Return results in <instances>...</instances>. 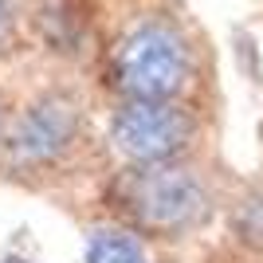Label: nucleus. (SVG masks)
I'll use <instances>...</instances> for the list:
<instances>
[{
    "label": "nucleus",
    "mask_w": 263,
    "mask_h": 263,
    "mask_svg": "<svg viewBox=\"0 0 263 263\" xmlns=\"http://www.w3.org/2000/svg\"><path fill=\"white\" fill-rule=\"evenodd\" d=\"M87 157H106L95 138L90 106L71 83H47L12 106L8 130L0 142V181L28 193H59L87 181ZM95 181V177H90Z\"/></svg>",
    "instance_id": "nucleus-1"
},
{
    "label": "nucleus",
    "mask_w": 263,
    "mask_h": 263,
    "mask_svg": "<svg viewBox=\"0 0 263 263\" xmlns=\"http://www.w3.org/2000/svg\"><path fill=\"white\" fill-rule=\"evenodd\" d=\"M95 209L154 248H177L212 228L224 200L204 165L189 157L165 165H110L95 181Z\"/></svg>",
    "instance_id": "nucleus-2"
},
{
    "label": "nucleus",
    "mask_w": 263,
    "mask_h": 263,
    "mask_svg": "<svg viewBox=\"0 0 263 263\" xmlns=\"http://www.w3.org/2000/svg\"><path fill=\"white\" fill-rule=\"evenodd\" d=\"M110 102H177L197 83V44L185 24L165 12L130 20L102 51L99 71Z\"/></svg>",
    "instance_id": "nucleus-3"
},
{
    "label": "nucleus",
    "mask_w": 263,
    "mask_h": 263,
    "mask_svg": "<svg viewBox=\"0 0 263 263\" xmlns=\"http://www.w3.org/2000/svg\"><path fill=\"white\" fill-rule=\"evenodd\" d=\"M204 122L189 99L110 102L102 118V154L110 165H165L197 157Z\"/></svg>",
    "instance_id": "nucleus-4"
},
{
    "label": "nucleus",
    "mask_w": 263,
    "mask_h": 263,
    "mask_svg": "<svg viewBox=\"0 0 263 263\" xmlns=\"http://www.w3.org/2000/svg\"><path fill=\"white\" fill-rule=\"evenodd\" d=\"M28 28L40 47L63 63H83L95 55V8L90 0H32Z\"/></svg>",
    "instance_id": "nucleus-5"
},
{
    "label": "nucleus",
    "mask_w": 263,
    "mask_h": 263,
    "mask_svg": "<svg viewBox=\"0 0 263 263\" xmlns=\"http://www.w3.org/2000/svg\"><path fill=\"white\" fill-rule=\"evenodd\" d=\"M165 248H154L142 240L138 232L122 228L118 220L95 216L83 228V248H79V263H157Z\"/></svg>",
    "instance_id": "nucleus-6"
},
{
    "label": "nucleus",
    "mask_w": 263,
    "mask_h": 263,
    "mask_svg": "<svg viewBox=\"0 0 263 263\" xmlns=\"http://www.w3.org/2000/svg\"><path fill=\"white\" fill-rule=\"evenodd\" d=\"M224 232L248 259H263V185H243L224 200Z\"/></svg>",
    "instance_id": "nucleus-7"
},
{
    "label": "nucleus",
    "mask_w": 263,
    "mask_h": 263,
    "mask_svg": "<svg viewBox=\"0 0 263 263\" xmlns=\"http://www.w3.org/2000/svg\"><path fill=\"white\" fill-rule=\"evenodd\" d=\"M20 40V8L16 0H0V59H8Z\"/></svg>",
    "instance_id": "nucleus-8"
},
{
    "label": "nucleus",
    "mask_w": 263,
    "mask_h": 263,
    "mask_svg": "<svg viewBox=\"0 0 263 263\" xmlns=\"http://www.w3.org/2000/svg\"><path fill=\"white\" fill-rule=\"evenodd\" d=\"M8 118H12V102H8V95L0 90V142H4V130H8Z\"/></svg>",
    "instance_id": "nucleus-9"
},
{
    "label": "nucleus",
    "mask_w": 263,
    "mask_h": 263,
    "mask_svg": "<svg viewBox=\"0 0 263 263\" xmlns=\"http://www.w3.org/2000/svg\"><path fill=\"white\" fill-rule=\"evenodd\" d=\"M0 263H40L35 255H24V252H0Z\"/></svg>",
    "instance_id": "nucleus-10"
},
{
    "label": "nucleus",
    "mask_w": 263,
    "mask_h": 263,
    "mask_svg": "<svg viewBox=\"0 0 263 263\" xmlns=\"http://www.w3.org/2000/svg\"><path fill=\"white\" fill-rule=\"evenodd\" d=\"M248 263H263V259H248Z\"/></svg>",
    "instance_id": "nucleus-11"
}]
</instances>
